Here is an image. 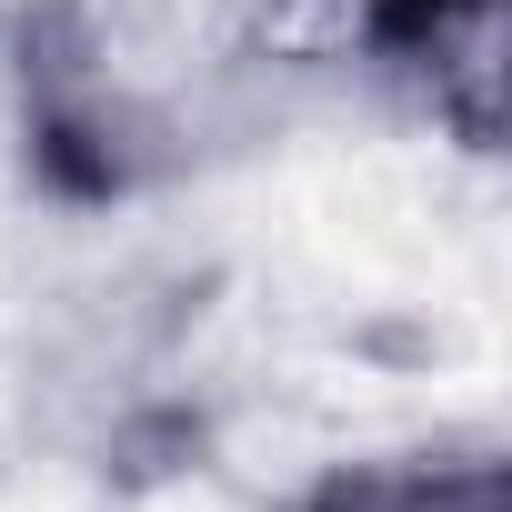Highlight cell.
Wrapping results in <instances>:
<instances>
[{
  "label": "cell",
  "mask_w": 512,
  "mask_h": 512,
  "mask_svg": "<svg viewBox=\"0 0 512 512\" xmlns=\"http://www.w3.org/2000/svg\"><path fill=\"white\" fill-rule=\"evenodd\" d=\"M292 512H512V462L492 442H462V452H372V462H332Z\"/></svg>",
  "instance_id": "2"
},
{
  "label": "cell",
  "mask_w": 512,
  "mask_h": 512,
  "mask_svg": "<svg viewBox=\"0 0 512 512\" xmlns=\"http://www.w3.org/2000/svg\"><path fill=\"white\" fill-rule=\"evenodd\" d=\"M352 41L422 81L432 121H452L472 151L502 131V0H332Z\"/></svg>",
  "instance_id": "1"
}]
</instances>
